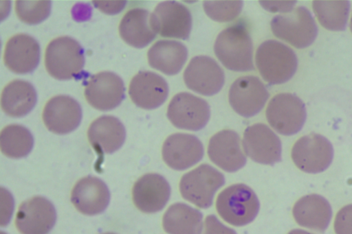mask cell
I'll list each match as a JSON object with an SVG mask.
<instances>
[{
    "label": "cell",
    "instance_id": "29",
    "mask_svg": "<svg viewBox=\"0 0 352 234\" xmlns=\"http://www.w3.org/2000/svg\"><path fill=\"white\" fill-rule=\"evenodd\" d=\"M34 138L30 131L23 126L11 124L1 132V150L6 156L19 159L26 156L32 150Z\"/></svg>",
    "mask_w": 352,
    "mask_h": 234
},
{
    "label": "cell",
    "instance_id": "27",
    "mask_svg": "<svg viewBox=\"0 0 352 234\" xmlns=\"http://www.w3.org/2000/svg\"><path fill=\"white\" fill-rule=\"evenodd\" d=\"M36 101L37 94L33 85L25 80H15L4 87L1 105L8 115L21 117L33 109Z\"/></svg>",
    "mask_w": 352,
    "mask_h": 234
},
{
    "label": "cell",
    "instance_id": "10",
    "mask_svg": "<svg viewBox=\"0 0 352 234\" xmlns=\"http://www.w3.org/2000/svg\"><path fill=\"white\" fill-rule=\"evenodd\" d=\"M270 94L264 84L256 76L237 78L231 85L228 98L233 110L244 117L258 114L264 107Z\"/></svg>",
    "mask_w": 352,
    "mask_h": 234
},
{
    "label": "cell",
    "instance_id": "36",
    "mask_svg": "<svg viewBox=\"0 0 352 234\" xmlns=\"http://www.w3.org/2000/svg\"><path fill=\"white\" fill-rule=\"evenodd\" d=\"M261 5L263 7L269 11L271 12H276V11H283V12H289L292 10L293 5L295 4L296 1H284L283 3H278L277 1H260Z\"/></svg>",
    "mask_w": 352,
    "mask_h": 234
},
{
    "label": "cell",
    "instance_id": "22",
    "mask_svg": "<svg viewBox=\"0 0 352 234\" xmlns=\"http://www.w3.org/2000/svg\"><path fill=\"white\" fill-rule=\"evenodd\" d=\"M110 200L107 185L95 176H86L79 180L74 187L71 201L80 213L94 215L103 212Z\"/></svg>",
    "mask_w": 352,
    "mask_h": 234
},
{
    "label": "cell",
    "instance_id": "7",
    "mask_svg": "<svg viewBox=\"0 0 352 234\" xmlns=\"http://www.w3.org/2000/svg\"><path fill=\"white\" fill-rule=\"evenodd\" d=\"M265 115L273 129L285 136L298 132L307 117L303 102L296 95L287 93L277 94L271 99Z\"/></svg>",
    "mask_w": 352,
    "mask_h": 234
},
{
    "label": "cell",
    "instance_id": "31",
    "mask_svg": "<svg viewBox=\"0 0 352 234\" xmlns=\"http://www.w3.org/2000/svg\"><path fill=\"white\" fill-rule=\"evenodd\" d=\"M51 1H16L15 10L19 19L29 25H36L50 14Z\"/></svg>",
    "mask_w": 352,
    "mask_h": 234
},
{
    "label": "cell",
    "instance_id": "39",
    "mask_svg": "<svg viewBox=\"0 0 352 234\" xmlns=\"http://www.w3.org/2000/svg\"><path fill=\"white\" fill-rule=\"evenodd\" d=\"M102 234H116L114 233H102Z\"/></svg>",
    "mask_w": 352,
    "mask_h": 234
},
{
    "label": "cell",
    "instance_id": "8",
    "mask_svg": "<svg viewBox=\"0 0 352 234\" xmlns=\"http://www.w3.org/2000/svg\"><path fill=\"white\" fill-rule=\"evenodd\" d=\"M291 156L300 170L316 174L329 167L333 158V148L326 137L311 133L300 137L294 143Z\"/></svg>",
    "mask_w": 352,
    "mask_h": 234
},
{
    "label": "cell",
    "instance_id": "26",
    "mask_svg": "<svg viewBox=\"0 0 352 234\" xmlns=\"http://www.w3.org/2000/svg\"><path fill=\"white\" fill-rule=\"evenodd\" d=\"M150 66L168 75L177 74L188 58V49L182 43L171 40L157 41L149 49Z\"/></svg>",
    "mask_w": 352,
    "mask_h": 234
},
{
    "label": "cell",
    "instance_id": "15",
    "mask_svg": "<svg viewBox=\"0 0 352 234\" xmlns=\"http://www.w3.org/2000/svg\"><path fill=\"white\" fill-rule=\"evenodd\" d=\"M162 159L171 169H187L199 163L204 154L201 141L193 134L175 133L164 142Z\"/></svg>",
    "mask_w": 352,
    "mask_h": 234
},
{
    "label": "cell",
    "instance_id": "21",
    "mask_svg": "<svg viewBox=\"0 0 352 234\" xmlns=\"http://www.w3.org/2000/svg\"><path fill=\"white\" fill-rule=\"evenodd\" d=\"M3 60L7 68L15 73H32L39 63V44L30 35L16 34L6 45Z\"/></svg>",
    "mask_w": 352,
    "mask_h": 234
},
{
    "label": "cell",
    "instance_id": "19",
    "mask_svg": "<svg viewBox=\"0 0 352 234\" xmlns=\"http://www.w3.org/2000/svg\"><path fill=\"white\" fill-rule=\"evenodd\" d=\"M170 191V185L163 176L156 173L146 174L133 185V201L141 211L156 213L166 206Z\"/></svg>",
    "mask_w": 352,
    "mask_h": 234
},
{
    "label": "cell",
    "instance_id": "25",
    "mask_svg": "<svg viewBox=\"0 0 352 234\" xmlns=\"http://www.w3.org/2000/svg\"><path fill=\"white\" fill-rule=\"evenodd\" d=\"M119 33L124 41L135 48L146 47L157 34L151 24V14L139 8H133L124 15Z\"/></svg>",
    "mask_w": 352,
    "mask_h": 234
},
{
    "label": "cell",
    "instance_id": "17",
    "mask_svg": "<svg viewBox=\"0 0 352 234\" xmlns=\"http://www.w3.org/2000/svg\"><path fill=\"white\" fill-rule=\"evenodd\" d=\"M210 161L227 172H234L246 163L239 135L232 130H223L214 134L208 145Z\"/></svg>",
    "mask_w": 352,
    "mask_h": 234
},
{
    "label": "cell",
    "instance_id": "33",
    "mask_svg": "<svg viewBox=\"0 0 352 234\" xmlns=\"http://www.w3.org/2000/svg\"><path fill=\"white\" fill-rule=\"evenodd\" d=\"M336 234H352V204L341 208L334 221Z\"/></svg>",
    "mask_w": 352,
    "mask_h": 234
},
{
    "label": "cell",
    "instance_id": "9",
    "mask_svg": "<svg viewBox=\"0 0 352 234\" xmlns=\"http://www.w3.org/2000/svg\"><path fill=\"white\" fill-rule=\"evenodd\" d=\"M210 117L208 102L191 93L176 94L167 109V117L177 128L198 131L204 128Z\"/></svg>",
    "mask_w": 352,
    "mask_h": 234
},
{
    "label": "cell",
    "instance_id": "4",
    "mask_svg": "<svg viewBox=\"0 0 352 234\" xmlns=\"http://www.w3.org/2000/svg\"><path fill=\"white\" fill-rule=\"evenodd\" d=\"M45 65L49 74L55 79L70 80L82 71L84 50L77 40L69 36L56 38L46 48Z\"/></svg>",
    "mask_w": 352,
    "mask_h": 234
},
{
    "label": "cell",
    "instance_id": "30",
    "mask_svg": "<svg viewBox=\"0 0 352 234\" xmlns=\"http://www.w3.org/2000/svg\"><path fill=\"white\" fill-rule=\"evenodd\" d=\"M312 7L320 23L332 31H343L347 23L350 3L346 0H315Z\"/></svg>",
    "mask_w": 352,
    "mask_h": 234
},
{
    "label": "cell",
    "instance_id": "38",
    "mask_svg": "<svg viewBox=\"0 0 352 234\" xmlns=\"http://www.w3.org/2000/svg\"><path fill=\"white\" fill-rule=\"evenodd\" d=\"M350 29H351V31L352 32V16H351V21H350Z\"/></svg>",
    "mask_w": 352,
    "mask_h": 234
},
{
    "label": "cell",
    "instance_id": "12",
    "mask_svg": "<svg viewBox=\"0 0 352 234\" xmlns=\"http://www.w3.org/2000/svg\"><path fill=\"white\" fill-rule=\"evenodd\" d=\"M151 24L163 37L186 40L191 31L192 16L183 4L166 1L159 3L151 14Z\"/></svg>",
    "mask_w": 352,
    "mask_h": 234
},
{
    "label": "cell",
    "instance_id": "34",
    "mask_svg": "<svg viewBox=\"0 0 352 234\" xmlns=\"http://www.w3.org/2000/svg\"><path fill=\"white\" fill-rule=\"evenodd\" d=\"M201 234H236V231L222 224L214 215H208Z\"/></svg>",
    "mask_w": 352,
    "mask_h": 234
},
{
    "label": "cell",
    "instance_id": "6",
    "mask_svg": "<svg viewBox=\"0 0 352 234\" xmlns=\"http://www.w3.org/2000/svg\"><path fill=\"white\" fill-rule=\"evenodd\" d=\"M224 184L223 174L204 163L182 176L179 191L186 200L199 208L207 209L212 205L216 191Z\"/></svg>",
    "mask_w": 352,
    "mask_h": 234
},
{
    "label": "cell",
    "instance_id": "35",
    "mask_svg": "<svg viewBox=\"0 0 352 234\" xmlns=\"http://www.w3.org/2000/svg\"><path fill=\"white\" fill-rule=\"evenodd\" d=\"M94 4L101 11L107 14H115L120 10L124 5L125 1H93Z\"/></svg>",
    "mask_w": 352,
    "mask_h": 234
},
{
    "label": "cell",
    "instance_id": "3",
    "mask_svg": "<svg viewBox=\"0 0 352 234\" xmlns=\"http://www.w3.org/2000/svg\"><path fill=\"white\" fill-rule=\"evenodd\" d=\"M260 203L255 192L243 183L232 185L221 191L216 200V209L222 219L235 226L252 222Z\"/></svg>",
    "mask_w": 352,
    "mask_h": 234
},
{
    "label": "cell",
    "instance_id": "24",
    "mask_svg": "<svg viewBox=\"0 0 352 234\" xmlns=\"http://www.w3.org/2000/svg\"><path fill=\"white\" fill-rule=\"evenodd\" d=\"M292 213L300 226L323 233L331 221L332 210L329 202L323 196L309 194L295 203Z\"/></svg>",
    "mask_w": 352,
    "mask_h": 234
},
{
    "label": "cell",
    "instance_id": "5",
    "mask_svg": "<svg viewBox=\"0 0 352 234\" xmlns=\"http://www.w3.org/2000/svg\"><path fill=\"white\" fill-rule=\"evenodd\" d=\"M270 25L275 36L298 49L311 45L318 35V27L311 12L302 6L274 16Z\"/></svg>",
    "mask_w": 352,
    "mask_h": 234
},
{
    "label": "cell",
    "instance_id": "2",
    "mask_svg": "<svg viewBox=\"0 0 352 234\" xmlns=\"http://www.w3.org/2000/svg\"><path fill=\"white\" fill-rule=\"evenodd\" d=\"M255 62L263 79L270 84L287 82L296 73L298 65L294 51L275 40H266L259 45Z\"/></svg>",
    "mask_w": 352,
    "mask_h": 234
},
{
    "label": "cell",
    "instance_id": "32",
    "mask_svg": "<svg viewBox=\"0 0 352 234\" xmlns=\"http://www.w3.org/2000/svg\"><path fill=\"white\" fill-rule=\"evenodd\" d=\"M204 9L206 14L218 22H228L234 19L241 13L242 1H204Z\"/></svg>",
    "mask_w": 352,
    "mask_h": 234
},
{
    "label": "cell",
    "instance_id": "14",
    "mask_svg": "<svg viewBox=\"0 0 352 234\" xmlns=\"http://www.w3.org/2000/svg\"><path fill=\"white\" fill-rule=\"evenodd\" d=\"M56 220L53 204L43 196H35L19 206L15 224L21 234H47Z\"/></svg>",
    "mask_w": 352,
    "mask_h": 234
},
{
    "label": "cell",
    "instance_id": "11",
    "mask_svg": "<svg viewBox=\"0 0 352 234\" xmlns=\"http://www.w3.org/2000/svg\"><path fill=\"white\" fill-rule=\"evenodd\" d=\"M242 145L246 155L256 163L272 165L281 161V141L264 124L248 126L244 131Z\"/></svg>",
    "mask_w": 352,
    "mask_h": 234
},
{
    "label": "cell",
    "instance_id": "18",
    "mask_svg": "<svg viewBox=\"0 0 352 234\" xmlns=\"http://www.w3.org/2000/svg\"><path fill=\"white\" fill-rule=\"evenodd\" d=\"M81 119L80 105L68 95L53 97L47 102L43 111V120L47 128L58 134L74 131Z\"/></svg>",
    "mask_w": 352,
    "mask_h": 234
},
{
    "label": "cell",
    "instance_id": "20",
    "mask_svg": "<svg viewBox=\"0 0 352 234\" xmlns=\"http://www.w3.org/2000/svg\"><path fill=\"white\" fill-rule=\"evenodd\" d=\"M129 94L138 107L155 109L166 101L168 86L161 75L151 71H140L131 80Z\"/></svg>",
    "mask_w": 352,
    "mask_h": 234
},
{
    "label": "cell",
    "instance_id": "23",
    "mask_svg": "<svg viewBox=\"0 0 352 234\" xmlns=\"http://www.w3.org/2000/svg\"><path fill=\"white\" fill-rule=\"evenodd\" d=\"M87 136L94 150L102 155L111 154L121 148L125 141L126 130L118 118L103 115L91 124Z\"/></svg>",
    "mask_w": 352,
    "mask_h": 234
},
{
    "label": "cell",
    "instance_id": "13",
    "mask_svg": "<svg viewBox=\"0 0 352 234\" xmlns=\"http://www.w3.org/2000/svg\"><path fill=\"white\" fill-rule=\"evenodd\" d=\"M184 80L188 89L206 96L217 93L225 81L224 72L218 63L206 56H195L184 72Z\"/></svg>",
    "mask_w": 352,
    "mask_h": 234
},
{
    "label": "cell",
    "instance_id": "28",
    "mask_svg": "<svg viewBox=\"0 0 352 234\" xmlns=\"http://www.w3.org/2000/svg\"><path fill=\"white\" fill-rule=\"evenodd\" d=\"M202 219L203 215L199 210L177 202L164 213L162 226L168 234H200L204 227Z\"/></svg>",
    "mask_w": 352,
    "mask_h": 234
},
{
    "label": "cell",
    "instance_id": "37",
    "mask_svg": "<svg viewBox=\"0 0 352 234\" xmlns=\"http://www.w3.org/2000/svg\"><path fill=\"white\" fill-rule=\"evenodd\" d=\"M287 234H313L302 229H294L290 231Z\"/></svg>",
    "mask_w": 352,
    "mask_h": 234
},
{
    "label": "cell",
    "instance_id": "1",
    "mask_svg": "<svg viewBox=\"0 0 352 234\" xmlns=\"http://www.w3.org/2000/svg\"><path fill=\"white\" fill-rule=\"evenodd\" d=\"M214 51L219 61L229 70L243 72L254 69L252 41L243 21L219 33L214 43Z\"/></svg>",
    "mask_w": 352,
    "mask_h": 234
},
{
    "label": "cell",
    "instance_id": "16",
    "mask_svg": "<svg viewBox=\"0 0 352 234\" xmlns=\"http://www.w3.org/2000/svg\"><path fill=\"white\" fill-rule=\"evenodd\" d=\"M122 78L110 71L98 73L91 77L85 89L88 103L99 110H109L120 104L124 97Z\"/></svg>",
    "mask_w": 352,
    "mask_h": 234
}]
</instances>
